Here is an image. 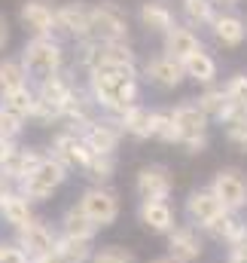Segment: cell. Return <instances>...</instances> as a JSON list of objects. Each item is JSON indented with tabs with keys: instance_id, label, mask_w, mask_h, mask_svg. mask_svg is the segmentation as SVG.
Listing matches in <instances>:
<instances>
[{
	"instance_id": "7bdbcfd3",
	"label": "cell",
	"mask_w": 247,
	"mask_h": 263,
	"mask_svg": "<svg viewBox=\"0 0 247 263\" xmlns=\"http://www.w3.org/2000/svg\"><path fill=\"white\" fill-rule=\"evenodd\" d=\"M214 3H217V6H229V9H232V6H238L241 0H214Z\"/></svg>"
},
{
	"instance_id": "7402d4cb",
	"label": "cell",
	"mask_w": 247,
	"mask_h": 263,
	"mask_svg": "<svg viewBox=\"0 0 247 263\" xmlns=\"http://www.w3.org/2000/svg\"><path fill=\"white\" fill-rule=\"evenodd\" d=\"M0 220H3L12 233L25 230L28 223H34V220H37L34 202H31V199H25L18 190H12L9 196L3 199V205H0Z\"/></svg>"
},
{
	"instance_id": "ffe728a7",
	"label": "cell",
	"mask_w": 247,
	"mask_h": 263,
	"mask_svg": "<svg viewBox=\"0 0 247 263\" xmlns=\"http://www.w3.org/2000/svg\"><path fill=\"white\" fill-rule=\"evenodd\" d=\"M201 49H204V43H201L198 31L189 28V25H177V28H171L162 37V52L171 55V59H177V62H186L189 55H195Z\"/></svg>"
},
{
	"instance_id": "8992f818",
	"label": "cell",
	"mask_w": 247,
	"mask_h": 263,
	"mask_svg": "<svg viewBox=\"0 0 247 263\" xmlns=\"http://www.w3.org/2000/svg\"><path fill=\"white\" fill-rule=\"evenodd\" d=\"M131 34V18L119 3H92V37L101 43H125Z\"/></svg>"
},
{
	"instance_id": "52a82bcc",
	"label": "cell",
	"mask_w": 247,
	"mask_h": 263,
	"mask_svg": "<svg viewBox=\"0 0 247 263\" xmlns=\"http://www.w3.org/2000/svg\"><path fill=\"white\" fill-rule=\"evenodd\" d=\"M208 187L214 190V196L223 202V208L229 214L247 211V172L235 168V165H223V168L214 172Z\"/></svg>"
},
{
	"instance_id": "83f0119b",
	"label": "cell",
	"mask_w": 247,
	"mask_h": 263,
	"mask_svg": "<svg viewBox=\"0 0 247 263\" xmlns=\"http://www.w3.org/2000/svg\"><path fill=\"white\" fill-rule=\"evenodd\" d=\"M180 12H183L189 28H204V25L214 22L217 3L214 0H180Z\"/></svg>"
},
{
	"instance_id": "9a60e30c",
	"label": "cell",
	"mask_w": 247,
	"mask_h": 263,
	"mask_svg": "<svg viewBox=\"0 0 247 263\" xmlns=\"http://www.w3.org/2000/svg\"><path fill=\"white\" fill-rule=\"evenodd\" d=\"M83 138H86V144H89L92 153H98V156H116V150H119V144H122L125 132H122V126H119L116 117L101 114L89 129L83 132Z\"/></svg>"
},
{
	"instance_id": "4fadbf2b",
	"label": "cell",
	"mask_w": 247,
	"mask_h": 263,
	"mask_svg": "<svg viewBox=\"0 0 247 263\" xmlns=\"http://www.w3.org/2000/svg\"><path fill=\"white\" fill-rule=\"evenodd\" d=\"M49 150H52V156H55V159H61L70 172H83V168L89 165V159L95 156V153L89 150V144H86V138H83L79 132L64 129V126L52 135Z\"/></svg>"
},
{
	"instance_id": "2e32d148",
	"label": "cell",
	"mask_w": 247,
	"mask_h": 263,
	"mask_svg": "<svg viewBox=\"0 0 247 263\" xmlns=\"http://www.w3.org/2000/svg\"><path fill=\"white\" fill-rule=\"evenodd\" d=\"M137 223L156 236H168L177 227V208L168 199H147L137 202Z\"/></svg>"
},
{
	"instance_id": "e575fe53",
	"label": "cell",
	"mask_w": 247,
	"mask_h": 263,
	"mask_svg": "<svg viewBox=\"0 0 247 263\" xmlns=\"http://www.w3.org/2000/svg\"><path fill=\"white\" fill-rule=\"evenodd\" d=\"M92 263H137V257L131 248H122V245H101L95 248Z\"/></svg>"
},
{
	"instance_id": "6da1fadb",
	"label": "cell",
	"mask_w": 247,
	"mask_h": 263,
	"mask_svg": "<svg viewBox=\"0 0 247 263\" xmlns=\"http://www.w3.org/2000/svg\"><path fill=\"white\" fill-rule=\"evenodd\" d=\"M86 89L101 114L122 117L140 104V67L137 65H95L86 73Z\"/></svg>"
},
{
	"instance_id": "836d02e7",
	"label": "cell",
	"mask_w": 247,
	"mask_h": 263,
	"mask_svg": "<svg viewBox=\"0 0 247 263\" xmlns=\"http://www.w3.org/2000/svg\"><path fill=\"white\" fill-rule=\"evenodd\" d=\"M223 138H226V144L235 153H244L247 156V114L238 117V120H232L229 126H223Z\"/></svg>"
},
{
	"instance_id": "4dcf8cb0",
	"label": "cell",
	"mask_w": 247,
	"mask_h": 263,
	"mask_svg": "<svg viewBox=\"0 0 247 263\" xmlns=\"http://www.w3.org/2000/svg\"><path fill=\"white\" fill-rule=\"evenodd\" d=\"M116 165H119L116 156H98L95 153L89 159V165L83 168V178H89V184H110L116 175Z\"/></svg>"
},
{
	"instance_id": "ac0fdd59",
	"label": "cell",
	"mask_w": 247,
	"mask_h": 263,
	"mask_svg": "<svg viewBox=\"0 0 247 263\" xmlns=\"http://www.w3.org/2000/svg\"><path fill=\"white\" fill-rule=\"evenodd\" d=\"M137 22H140V28H143L147 34H153V37H165L171 28L180 25L168 0H143L140 9H137Z\"/></svg>"
},
{
	"instance_id": "1f68e13d",
	"label": "cell",
	"mask_w": 247,
	"mask_h": 263,
	"mask_svg": "<svg viewBox=\"0 0 247 263\" xmlns=\"http://www.w3.org/2000/svg\"><path fill=\"white\" fill-rule=\"evenodd\" d=\"M98 65H137V52L131 43H101L98 46Z\"/></svg>"
},
{
	"instance_id": "d590c367",
	"label": "cell",
	"mask_w": 247,
	"mask_h": 263,
	"mask_svg": "<svg viewBox=\"0 0 247 263\" xmlns=\"http://www.w3.org/2000/svg\"><path fill=\"white\" fill-rule=\"evenodd\" d=\"M28 129V123L22 120V117H15L12 110H6L3 104H0V138H9V141H18L22 135Z\"/></svg>"
},
{
	"instance_id": "44dd1931",
	"label": "cell",
	"mask_w": 247,
	"mask_h": 263,
	"mask_svg": "<svg viewBox=\"0 0 247 263\" xmlns=\"http://www.w3.org/2000/svg\"><path fill=\"white\" fill-rule=\"evenodd\" d=\"M171 117H174V126L180 129L183 138L208 135V129H211V117L204 114V107H201L195 98H186L180 104H174V107H171Z\"/></svg>"
},
{
	"instance_id": "cb8c5ba5",
	"label": "cell",
	"mask_w": 247,
	"mask_h": 263,
	"mask_svg": "<svg viewBox=\"0 0 247 263\" xmlns=\"http://www.w3.org/2000/svg\"><path fill=\"white\" fill-rule=\"evenodd\" d=\"M153 117H156V107H147L143 101L140 104H134V107H128L122 117H116L119 120V126L128 138H134V141H150L153 138Z\"/></svg>"
},
{
	"instance_id": "f35d334b",
	"label": "cell",
	"mask_w": 247,
	"mask_h": 263,
	"mask_svg": "<svg viewBox=\"0 0 247 263\" xmlns=\"http://www.w3.org/2000/svg\"><path fill=\"white\" fill-rule=\"evenodd\" d=\"M9 43H12V25H9V15L0 12V52H6Z\"/></svg>"
},
{
	"instance_id": "8fae6325",
	"label": "cell",
	"mask_w": 247,
	"mask_h": 263,
	"mask_svg": "<svg viewBox=\"0 0 247 263\" xmlns=\"http://www.w3.org/2000/svg\"><path fill=\"white\" fill-rule=\"evenodd\" d=\"M92 37V6L86 0L58 3V40H89Z\"/></svg>"
},
{
	"instance_id": "277c9868",
	"label": "cell",
	"mask_w": 247,
	"mask_h": 263,
	"mask_svg": "<svg viewBox=\"0 0 247 263\" xmlns=\"http://www.w3.org/2000/svg\"><path fill=\"white\" fill-rule=\"evenodd\" d=\"M76 205L86 211V217L98 227V230H107L119 220V211H122V202H119V193L110 187V184H89Z\"/></svg>"
},
{
	"instance_id": "603a6c76",
	"label": "cell",
	"mask_w": 247,
	"mask_h": 263,
	"mask_svg": "<svg viewBox=\"0 0 247 263\" xmlns=\"http://www.w3.org/2000/svg\"><path fill=\"white\" fill-rule=\"evenodd\" d=\"M101 230L86 217V211L73 202V205H67L61 211V217H58V236H67V239H83V242H95V236H98Z\"/></svg>"
},
{
	"instance_id": "ee69618b",
	"label": "cell",
	"mask_w": 247,
	"mask_h": 263,
	"mask_svg": "<svg viewBox=\"0 0 247 263\" xmlns=\"http://www.w3.org/2000/svg\"><path fill=\"white\" fill-rule=\"evenodd\" d=\"M150 263H177V260H171V257H156V260H150Z\"/></svg>"
},
{
	"instance_id": "74e56055",
	"label": "cell",
	"mask_w": 247,
	"mask_h": 263,
	"mask_svg": "<svg viewBox=\"0 0 247 263\" xmlns=\"http://www.w3.org/2000/svg\"><path fill=\"white\" fill-rule=\"evenodd\" d=\"M208 144H211L208 135H192V138H183V141H180V150H183L186 156H198V153L208 150Z\"/></svg>"
},
{
	"instance_id": "ab89813d",
	"label": "cell",
	"mask_w": 247,
	"mask_h": 263,
	"mask_svg": "<svg viewBox=\"0 0 247 263\" xmlns=\"http://www.w3.org/2000/svg\"><path fill=\"white\" fill-rule=\"evenodd\" d=\"M15 150V141H9V138H0V165L6 162V156Z\"/></svg>"
},
{
	"instance_id": "e0dca14e",
	"label": "cell",
	"mask_w": 247,
	"mask_h": 263,
	"mask_svg": "<svg viewBox=\"0 0 247 263\" xmlns=\"http://www.w3.org/2000/svg\"><path fill=\"white\" fill-rule=\"evenodd\" d=\"M208 31L214 37V43L223 46V49H238V46H244V40H247V22L238 12H232V9L217 12L214 22L208 25Z\"/></svg>"
},
{
	"instance_id": "5b68a950",
	"label": "cell",
	"mask_w": 247,
	"mask_h": 263,
	"mask_svg": "<svg viewBox=\"0 0 247 263\" xmlns=\"http://www.w3.org/2000/svg\"><path fill=\"white\" fill-rule=\"evenodd\" d=\"M183 214H186V223L198 227L204 236H211L217 230V223L229 214L223 208V202L214 196L211 187H192L186 193V202H183Z\"/></svg>"
},
{
	"instance_id": "d6a6232c",
	"label": "cell",
	"mask_w": 247,
	"mask_h": 263,
	"mask_svg": "<svg viewBox=\"0 0 247 263\" xmlns=\"http://www.w3.org/2000/svg\"><path fill=\"white\" fill-rule=\"evenodd\" d=\"M201 107H204V114L211 117V120H217L220 114H223V107H226V89L220 86V83H214V86H204L201 92H198V98H195Z\"/></svg>"
},
{
	"instance_id": "484cf974",
	"label": "cell",
	"mask_w": 247,
	"mask_h": 263,
	"mask_svg": "<svg viewBox=\"0 0 247 263\" xmlns=\"http://www.w3.org/2000/svg\"><path fill=\"white\" fill-rule=\"evenodd\" d=\"M22 86H31L28 73H25V65L18 55H3L0 59V98L22 89Z\"/></svg>"
},
{
	"instance_id": "4316f807",
	"label": "cell",
	"mask_w": 247,
	"mask_h": 263,
	"mask_svg": "<svg viewBox=\"0 0 247 263\" xmlns=\"http://www.w3.org/2000/svg\"><path fill=\"white\" fill-rule=\"evenodd\" d=\"M0 104L6 107V110H12L15 117H22L25 123L34 117V104H37V89L34 86H22V89H15V92H9V95H3L0 98Z\"/></svg>"
},
{
	"instance_id": "7c38bea8",
	"label": "cell",
	"mask_w": 247,
	"mask_h": 263,
	"mask_svg": "<svg viewBox=\"0 0 247 263\" xmlns=\"http://www.w3.org/2000/svg\"><path fill=\"white\" fill-rule=\"evenodd\" d=\"M168 257L177 263H195L204 257V245H208V236L192 227V223H177L168 236Z\"/></svg>"
},
{
	"instance_id": "f1b7e54d",
	"label": "cell",
	"mask_w": 247,
	"mask_h": 263,
	"mask_svg": "<svg viewBox=\"0 0 247 263\" xmlns=\"http://www.w3.org/2000/svg\"><path fill=\"white\" fill-rule=\"evenodd\" d=\"M55 254L61 257V263H92L95 242H83V239L58 236V248H55Z\"/></svg>"
},
{
	"instance_id": "8d00e7d4",
	"label": "cell",
	"mask_w": 247,
	"mask_h": 263,
	"mask_svg": "<svg viewBox=\"0 0 247 263\" xmlns=\"http://www.w3.org/2000/svg\"><path fill=\"white\" fill-rule=\"evenodd\" d=\"M0 263H31V257L25 254V248L15 245V239H9V242L0 239Z\"/></svg>"
},
{
	"instance_id": "b9f144b4",
	"label": "cell",
	"mask_w": 247,
	"mask_h": 263,
	"mask_svg": "<svg viewBox=\"0 0 247 263\" xmlns=\"http://www.w3.org/2000/svg\"><path fill=\"white\" fill-rule=\"evenodd\" d=\"M31 263H61V257L52 254V257H40V260H31Z\"/></svg>"
},
{
	"instance_id": "3957f363",
	"label": "cell",
	"mask_w": 247,
	"mask_h": 263,
	"mask_svg": "<svg viewBox=\"0 0 247 263\" xmlns=\"http://www.w3.org/2000/svg\"><path fill=\"white\" fill-rule=\"evenodd\" d=\"M67 178H70V168L64 165L61 159H55L52 153H46L43 162H40L15 190H18L25 199H31L34 205H43V202H49V199L67 184Z\"/></svg>"
},
{
	"instance_id": "d4e9b609",
	"label": "cell",
	"mask_w": 247,
	"mask_h": 263,
	"mask_svg": "<svg viewBox=\"0 0 247 263\" xmlns=\"http://www.w3.org/2000/svg\"><path fill=\"white\" fill-rule=\"evenodd\" d=\"M183 70H186V80L198 83L201 89H204V86H214V83L220 80V65H217V59H214L208 49L189 55L183 62Z\"/></svg>"
},
{
	"instance_id": "d6986e66",
	"label": "cell",
	"mask_w": 247,
	"mask_h": 263,
	"mask_svg": "<svg viewBox=\"0 0 247 263\" xmlns=\"http://www.w3.org/2000/svg\"><path fill=\"white\" fill-rule=\"evenodd\" d=\"M43 150H37V147H22V144H15V150L6 156V162L0 165V175L12 184V187H18L40 162H43Z\"/></svg>"
},
{
	"instance_id": "30bf717a",
	"label": "cell",
	"mask_w": 247,
	"mask_h": 263,
	"mask_svg": "<svg viewBox=\"0 0 247 263\" xmlns=\"http://www.w3.org/2000/svg\"><path fill=\"white\" fill-rule=\"evenodd\" d=\"M134 193H137L140 202H147V199H171V193H174V175H171V168L162 165V162L140 165L137 175H134Z\"/></svg>"
},
{
	"instance_id": "9c48e42d",
	"label": "cell",
	"mask_w": 247,
	"mask_h": 263,
	"mask_svg": "<svg viewBox=\"0 0 247 263\" xmlns=\"http://www.w3.org/2000/svg\"><path fill=\"white\" fill-rule=\"evenodd\" d=\"M140 77H143L150 86L162 89V92H174V89H180L186 83L183 62H177V59H171V55H165V52L150 55V59L140 65Z\"/></svg>"
},
{
	"instance_id": "7a4b0ae2",
	"label": "cell",
	"mask_w": 247,
	"mask_h": 263,
	"mask_svg": "<svg viewBox=\"0 0 247 263\" xmlns=\"http://www.w3.org/2000/svg\"><path fill=\"white\" fill-rule=\"evenodd\" d=\"M18 59L25 65L31 86H40L43 80L67 70V49H64V40L58 37H28Z\"/></svg>"
},
{
	"instance_id": "ba28073f",
	"label": "cell",
	"mask_w": 247,
	"mask_h": 263,
	"mask_svg": "<svg viewBox=\"0 0 247 263\" xmlns=\"http://www.w3.org/2000/svg\"><path fill=\"white\" fill-rule=\"evenodd\" d=\"M18 22L31 37H58V3H52V0H22Z\"/></svg>"
},
{
	"instance_id": "f546056e",
	"label": "cell",
	"mask_w": 247,
	"mask_h": 263,
	"mask_svg": "<svg viewBox=\"0 0 247 263\" xmlns=\"http://www.w3.org/2000/svg\"><path fill=\"white\" fill-rule=\"evenodd\" d=\"M153 138L162 141V144H174L180 147L183 135L174 126V117H171V107H156V117H153Z\"/></svg>"
},
{
	"instance_id": "5bb4252c",
	"label": "cell",
	"mask_w": 247,
	"mask_h": 263,
	"mask_svg": "<svg viewBox=\"0 0 247 263\" xmlns=\"http://www.w3.org/2000/svg\"><path fill=\"white\" fill-rule=\"evenodd\" d=\"M15 245H18V248H25V254H28L31 260L52 257V254H55V248H58V230L37 217L34 223H28L25 230H18V233H15Z\"/></svg>"
},
{
	"instance_id": "60d3db41",
	"label": "cell",
	"mask_w": 247,
	"mask_h": 263,
	"mask_svg": "<svg viewBox=\"0 0 247 263\" xmlns=\"http://www.w3.org/2000/svg\"><path fill=\"white\" fill-rule=\"evenodd\" d=\"M12 190H15V187H12V184H9V181H6V178H3V175H0V205H3V199L9 196V193H12Z\"/></svg>"
}]
</instances>
